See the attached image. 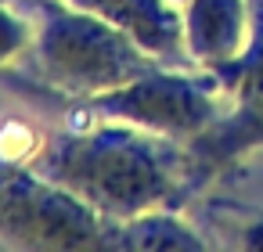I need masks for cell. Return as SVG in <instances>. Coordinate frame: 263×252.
I'll list each match as a JSON object with an SVG mask.
<instances>
[{
  "label": "cell",
  "mask_w": 263,
  "mask_h": 252,
  "mask_svg": "<svg viewBox=\"0 0 263 252\" xmlns=\"http://www.w3.org/2000/svg\"><path fill=\"white\" fill-rule=\"evenodd\" d=\"M36 169L112 223L170 205L180 187L195 184L191 159L177 151L173 137L119 119L94 130L51 133Z\"/></svg>",
  "instance_id": "1"
},
{
  "label": "cell",
  "mask_w": 263,
  "mask_h": 252,
  "mask_svg": "<svg viewBox=\"0 0 263 252\" xmlns=\"http://www.w3.org/2000/svg\"><path fill=\"white\" fill-rule=\"evenodd\" d=\"M33 22H36L33 33L36 76L51 94L65 101H83L116 90L162 65V58L148 54L137 40L72 8L69 0H62V4L44 0L33 11Z\"/></svg>",
  "instance_id": "2"
},
{
  "label": "cell",
  "mask_w": 263,
  "mask_h": 252,
  "mask_svg": "<svg viewBox=\"0 0 263 252\" xmlns=\"http://www.w3.org/2000/svg\"><path fill=\"white\" fill-rule=\"evenodd\" d=\"M72 105L83 108L94 119L134 123L141 130H152V133L173 137V141L198 137L220 115L209 80L187 76V72H173L166 65L137 76L134 83H123L116 90L72 101Z\"/></svg>",
  "instance_id": "3"
},
{
  "label": "cell",
  "mask_w": 263,
  "mask_h": 252,
  "mask_svg": "<svg viewBox=\"0 0 263 252\" xmlns=\"http://www.w3.org/2000/svg\"><path fill=\"white\" fill-rule=\"evenodd\" d=\"M72 8L116 26L155 58H177L184 44V18L170 0H69Z\"/></svg>",
  "instance_id": "4"
},
{
  "label": "cell",
  "mask_w": 263,
  "mask_h": 252,
  "mask_svg": "<svg viewBox=\"0 0 263 252\" xmlns=\"http://www.w3.org/2000/svg\"><path fill=\"white\" fill-rule=\"evenodd\" d=\"M184 44L187 54L209 69L234 62L249 44V0H191Z\"/></svg>",
  "instance_id": "5"
},
{
  "label": "cell",
  "mask_w": 263,
  "mask_h": 252,
  "mask_svg": "<svg viewBox=\"0 0 263 252\" xmlns=\"http://www.w3.org/2000/svg\"><path fill=\"white\" fill-rule=\"evenodd\" d=\"M112 245H123V248H198L205 245L191 227H184L177 216L170 212H159V209H148L134 220H123L116 223L112 230Z\"/></svg>",
  "instance_id": "6"
},
{
  "label": "cell",
  "mask_w": 263,
  "mask_h": 252,
  "mask_svg": "<svg viewBox=\"0 0 263 252\" xmlns=\"http://www.w3.org/2000/svg\"><path fill=\"white\" fill-rule=\"evenodd\" d=\"M241 245H252V248H263V216H252L241 230Z\"/></svg>",
  "instance_id": "7"
},
{
  "label": "cell",
  "mask_w": 263,
  "mask_h": 252,
  "mask_svg": "<svg viewBox=\"0 0 263 252\" xmlns=\"http://www.w3.org/2000/svg\"><path fill=\"white\" fill-rule=\"evenodd\" d=\"M0 4H8V8H18V11H26V15L33 18V11L44 4V0H0Z\"/></svg>",
  "instance_id": "8"
}]
</instances>
